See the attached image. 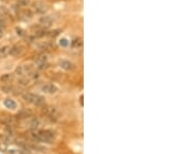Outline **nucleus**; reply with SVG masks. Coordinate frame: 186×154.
<instances>
[{
    "label": "nucleus",
    "instance_id": "22",
    "mask_svg": "<svg viewBox=\"0 0 186 154\" xmlns=\"http://www.w3.org/2000/svg\"><path fill=\"white\" fill-rule=\"evenodd\" d=\"M2 35H3V31H2V29L0 28V37H2Z\"/></svg>",
    "mask_w": 186,
    "mask_h": 154
},
{
    "label": "nucleus",
    "instance_id": "2",
    "mask_svg": "<svg viewBox=\"0 0 186 154\" xmlns=\"http://www.w3.org/2000/svg\"><path fill=\"white\" fill-rule=\"evenodd\" d=\"M23 98L29 104H32L36 107H44L45 106V99L43 96L33 93H25L23 94Z\"/></svg>",
    "mask_w": 186,
    "mask_h": 154
},
{
    "label": "nucleus",
    "instance_id": "5",
    "mask_svg": "<svg viewBox=\"0 0 186 154\" xmlns=\"http://www.w3.org/2000/svg\"><path fill=\"white\" fill-rule=\"evenodd\" d=\"M41 90L45 93H48V94H54V93L57 92L58 89H57V87L54 84H45V85L41 87Z\"/></svg>",
    "mask_w": 186,
    "mask_h": 154
},
{
    "label": "nucleus",
    "instance_id": "11",
    "mask_svg": "<svg viewBox=\"0 0 186 154\" xmlns=\"http://www.w3.org/2000/svg\"><path fill=\"white\" fill-rule=\"evenodd\" d=\"M39 125H40V122L38 119H31V120L28 122L29 129H36Z\"/></svg>",
    "mask_w": 186,
    "mask_h": 154
},
{
    "label": "nucleus",
    "instance_id": "17",
    "mask_svg": "<svg viewBox=\"0 0 186 154\" xmlns=\"http://www.w3.org/2000/svg\"><path fill=\"white\" fill-rule=\"evenodd\" d=\"M1 90L4 91V92H12V91L14 90V88H12V86H3V87L1 88Z\"/></svg>",
    "mask_w": 186,
    "mask_h": 154
},
{
    "label": "nucleus",
    "instance_id": "4",
    "mask_svg": "<svg viewBox=\"0 0 186 154\" xmlns=\"http://www.w3.org/2000/svg\"><path fill=\"white\" fill-rule=\"evenodd\" d=\"M0 121H1L4 125H6L7 127H12V126L16 125L17 122H18V118H17V117L10 116V115H4V116L1 117Z\"/></svg>",
    "mask_w": 186,
    "mask_h": 154
},
{
    "label": "nucleus",
    "instance_id": "13",
    "mask_svg": "<svg viewBox=\"0 0 186 154\" xmlns=\"http://www.w3.org/2000/svg\"><path fill=\"white\" fill-rule=\"evenodd\" d=\"M83 45V40L81 37H75L73 39V41H71V46H73V48H80L82 47Z\"/></svg>",
    "mask_w": 186,
    "mask_h": 154
},
{
    "label": "nucleus",
    "instance_id": "10",
    "mask_svg": "<svg viewBox=\"0 0 186 154\" xmlns=\"http://www.w3.org/2000/svg\"><path fill=\"white\" fill-rule=\"evenodd\" d=\"M4 106L7 108V109L10 110H15L17 108V104L14 99H10V98H6L4 100Z\"/></svg>",
    "mask_w": 186,
    "mask_h": 154
},
{
    "label": "nucleus",
    "instance_id": "12",
    "mask_svg": "<svg viewBox=\"0 0 186 154\" xmlns=\"http://www.w3.org/2000/svg\"><path fill=\"white\" fill-rule=\"evenodd\" d=\"M39 23L41 24L43 26L49 27L50 25H51V23H52V20H51V18H50V17H47V16H45V17H41L39 19Z\"/></svg>",
    "mask_w": 186,
    "mask_h": 154
},
{
    "label": "nucleus",
    "instance_id": "9",
    "mask_svg": "<svg viewBox=\"0 0 186 154\" xmlns=\"http://www.w3.org/2000/svg\"><path fill=\"white\" fill-rule=\"evenodd\" d=\"M30 116H32V112L29 111V110H25V111L20 112L19 114H18V116H17V118L18 119H27Z\"/></svg>",
    "mask_w": 186,
    "mask_h": 154
},
{
    "label": "nucleus",
    "instance_id": "20",
    "mask_svg": "<svg viewBox=\"0 0 186 154\" xmlns=\"http://www.w3.org/2000/svg\"><path fill=\"white\" fill-rule=\"evenodd\" d=\"M0 22H4V16L0 12Z\"/></svg>",
    "mask_w": 186,
    "mask_h": 154
},
{
    "label": "nucleus",
    "instance_id": "18",
    "mask_svg": "<svg viewBox=\"0 0 186 154\" xmlns=\"http://www.w3.org/2000/svg\"><path fill=\"white\" fill-rule=\"evenodd\" d=\"M59 44H60V46H62V47H67V46H68V41H67V39H65V38H61L60 41H59Z\"/></svg>",
    "mask_w": 186,
    "mask_h": 154
},
{
    "label": "nucleus",
    "instance_id": "1",
    "mask_svg": "<svg viewBox=\"0 0 186 154\" xmlns=\"http://www.w3.org/2000/svg\"><path fill=\"white\" fill-rule=\"evenodd\" d=\"M27 137L33 142L39 143H53L55 141V133L52 131H38V129H30L26 133Z\"/></svg>",
    "mask_w": 186,
    "mask_h": 154
},
{
    "label": "nucleus",
    "instance_id": "6",
    "mask_svg": "<svg viewBox=\"0 0 186 154\" xmlns=\"http://www.w3.org/2000/svg\"><path fill=\"white\" fill-rule=\"evenodd\" d=\"M60 66L62 67L63 69H65V70H73V69L75 68V65L73 63V62L71 61H67V60H63V61L60 62Z\"/></svg>",
    "mask_w": 186,
    "mask_h": 154
},
{
    "label": "nucleus",
    "instance_id": "8",
    "mask_svg": "<svg viewBox=\"0 0 186 154\" xmlns=\"http://www.w3.org/2000/svg\"><path fill=\"white\" fill-rule=\"evenodd\" d=\"M14 80V76L12 74H4L0 77V82L4 84H10Z\"/></svg>",
    "mask_w": 186,
    "mask_h": 154
},
{
    "label": "nucleus",
    "instance_id": "14",
    "mask_svg": "<svg viewBox=\"0 0 186 154\" xmlns=\"http://www.w3.org/2000/svg\"><path fill=\"white\" fill-rule=\"evenodd\" d=\"M35 12H37V14H44V12H46V6L43 3H36Z\"/></svg>",
    "mask_w": 186,
    "mask_h": 154
},
{
    "label": "nucleus",
    "instance_id": "3",
    "mask_svg": "<svg viewBox=\"0 0 186 154\" xmlns=\"http://www.w3.org/2000/svg\"><path fill=\"white\" fill-rule=\"evenodd\" d=\"M43 112L44 114L46 115V117L52 121H56L60 118V113H59L56 108L54 107H46V106H44Z\"/></svg>",
    "mask_w": 186,
    "mask_h": 154
},
{
    "label": "nucleus",
    "instance_id": "7",
    "mask_svg": "<svg viewBox=\"0 0 186 154\" xmlns=\"http://www.w3.org/2000/svg\"><path fill=\"white\" fill-rule=\"evenodd\" d=\"M22 52H23V48L19 47V46H15V47L10 48V54L14 57H18L19 55L22 54Z\"/></svg>",
    "mask_w": 186,
    "mask_h": 154
},
{
    "label": "nucleus",
    "instance_id": "15",
    "mask_svg": "<svg viewBox=\"0 0 186 154\" xmlns=\"http://www.w3.org/2000/svg\"><path fill=\"white\" fill-rule=\"evenodd\" d=\"M10 47H3L0 49V57H6L7 55H10Z\"/></svg>",
    "mask_w": 186,
    "mask_h": 154
},
{
    "label": "nucleus",
    "instance_id": "21",
    "mask_svg": "<svg viewBox=\"0 0 186 154\" xmlns=\"http://www.w3.org/2000/svg\"><path fill=\"white\" fill-rule=\"evenodd\" d=\"M17 32H18V34H20V35H23V33H22L23 31H22L20 28H17Z\"/></svg>",
    "mask_w": 186,
    "mask_h": 154
},
{
    "label": "nucleus",
    "instance_id": "16",
    "mask_svg": "<svg viewBox=\"0 0 186 154\" xmlns=\"http://www.w3.org/2000/svg\"><path fill=\"white\" fill-rule=\"evenodd\" d=\"M16 73L19 75V76H24V75H25V69H24V66H19L16 69Z\"/></svg>",
    "mask_w": 186,
    "mask_h": 154
},
{
    "label": "nucleus",
    "instance_id": "19",
    "mask_svg": "<svg viewBox=\"0 0 186 154\" xmlns=\"http://www.w3.org/2000/svg\"><path fill=\"white\" fill-rule=\"evenodd\" d=\"M20 5H27L29 3V0H18Z\"/></svg>",
    "mask_w": 186,
    "mask_h": 154
}]
</instances>
